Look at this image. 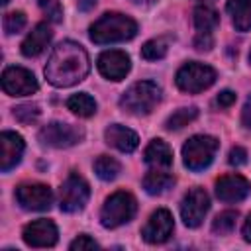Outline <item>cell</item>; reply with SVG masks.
<instances>
[{
	"label": "cell",
	"mask_w": 251,
	"mask_h": 251,
	"mask_svg": "<svg viewBox=\"0 0 251 251\" xmlns=\"http://www.w3.org/2000/svg\"><path fill=\"white\" fill-rule=\"evenodd\" d=\"M2 88L10 96H27L33 94L39 84L31 71L24 67H8L2 73Z\"/></svg>",
	"instance_id": "cell-10"
},
{
	"label": "cell",
	"mask_w": 251,
	"mask_h": 251,
	"mask_svg": "<svg viewBox=\"0 0 251 251\" xmlns=\"http://www.w3.org/2000/svg\"><path fill=\"white\" fill-rule=\"evenodd\" d=\"M131 2H135V4H153L155 0H131Z\"/></svg>",
	"instance_id": "cell-38"
},
{
	"label": "cell",
	"mask_w": 251,
	"mask_h": 251,
	"mask_svg": "<svg viewBox=\"0 0 251 251\" xmlns=\"http://www.w3.org/2000/svg\"><path fill=\"white\" fill-rule=\"evenodd\" d=\"M16 202L24 210L43 212L49 210L53 204V192L47 184L41 182H25L16 188Z\"/></svg>",
	"instance_id": "cell-9"
},
{
	"label": "cell",
	"mask_w": 251,
	"mask_h": 251,
	"mask_svg": "<svg viewBox=\"0 0 251 251\" xmlns=\"http://www.w3.org/2000/svg\"><path fill=\"white\" fill-rule=\"evenodd\" d=\"M25 14L24 12H10L4 16V31L8 35H14V33H20L24 27H25Z\"/></svg>",
	"instance_id": "cell-29"
},
{
	"label": "cell",
	"mask_w": 251,
	"mask_h": 251,
	"mask_svg": "<svg viewBox=\"0 0 251 251\" xmlns=\"http://www.w3.org/2000/svg\"><path fill=\"white\" fill-rule=\"evenodd\" d=\"M167 49H169V43L167 39H151L147 41L143 47H141V57L145 61H159L167 55Z\"/></svg>",
	"instance_id": "cell-27"
},
{
	"label": "cell",
	"mask_w": 251,
	"mask_h": 251,
	"mask_svg": "<svg viewBox=\"0 0 251 251\" xmlns=\"http://www.w3.org/2000/svg\"><path fill=\"white\" fill-rule=\"evenodd\" d=\"M22 237L29 247H53L57 243L59 231H57V226L51 220L41 218V220L29 222L24 227Z\"/></svg>",
	"instance_id": "cell-13"
},
{
	"label": "cell",
	"mask_w": 251,
	"mask_h": 251,
	"mask_svg": "<svg viewBox=\"0 0 251 251\" xmlns=\"http://www.w3.org/2000/svg\"><path fill=\"white\" fill-rule=\"evenodd\" d=\"M208 210H210V198L202 188L188 190L180 202V218L188 227H198L204 216L208 214Z\"/></svg>",
	"instance_id": "cell-11"
},
{
	"label": "cell",
	"mask_w": 251,
	"mask_h": 251,
	"mask_svg": "<svg viewBox=\"0 0 251 251\" xmlns=\"http://www.w3.org/2000/svg\"><path fill=\"white\" fill-rule=\"evenodd\" d=\"M90 198V188H88V182L76 175V173H71L67 176V180L61 184V190H59V208L67 214H75V212H80L86 202Z\"/></svg>",
	"instance_id": "cell-7"
},
{
	"label": "cell",
	"mask_w": 251,
	"mask_h": 251,
	"mask_svg": "<svg viewBox=\"0 0 251 251\" xmlns=\"http://www.w3.org/2000/svg\"><path fill=\"white\" fill-rule=\"evenodd\" d=\"M39 141L47 147H55V149H65V147H73L76 143L82 141L84 131L78 126L73 124H63V122H51L47 126H43L39 129Z\"/></svg>",
	"instance_id": "cell-8"
},
{
	"label": "cell",
	"mask_w": 251,
	"mask_h": 251,
	"mask_svg": "<svg viewBox=\"0 0 251 251\" xmlns=\"http://www.w3.org/2000/svg\"><path fill=\"white\" fill-rule=\"evenodd\" d=\"M173 229H175V222H173L171 212L165 210V208H159V210H155V212L149 216L147 224L143 226L141 237H143L147 243L157 245V243H165V241L171 237Z\"/></svg>",
	"instance_id": "cell-12"
},
{
	"label": "cell",
	"mask_w": 251,
	"mask_h": 251,
	"mask_svg": "<svg viewBox=\"0 0 251 251\" xmlns=\"http://www.w3.org/2000/svg\"><path fill=\"white\" fill-rule=\"evenodd\" d=\"M37 2H39V6H41L43 14H45L53 24H59V22L63 20V8H61V4H59L57 0H37Z\"/></svg>",
	"instance_id": "cell-30"
},
{
	"label": "cell",
	"mask_w": 251,
	"mask_h": 251,
	"mask_svg": "<svg viewBox=\"0 0 251 251\" xmlns=\"http://www.w3.org/2000/svg\"><path fill=\"white\" fill-rule=\"evenodd\" d=\"M67 108L76 114L78 118H90L94 116L96 112V102L92 96H88L86 92H78V94H73L69 100H67Z\"/></svg>",
	"instance_id": "cell-22"
},
{
	"label": "cell",
	"mask_w": 251,
	"mask_h": 251,
	"mask_svg": "<svg viewBox=\"0 0 251 251\" xmlns=\"http://www.w3.org/2000/svg\"><path fill=\"white\" fill-rule=\"evenodd\" d=\"M196 116H198V110L194 106H190V108H178L176 112H173L167 118L165 127L167 129H180V127L188 126L192 120H196Z\"/></svg>",
	"instance_id": "cell-25"
},
{
	"label": "cell",
	"mask_w": 251,
	"mask_h": 251,
	"mask_svg": "<svg viewBox=\"0 0 251 251\" xmlns=\"http://www.w3.org/2000/svg\"><path fill=\"white\" fill-rule=\"evenodd\" d=\"M226 8L237 31L251 29V0H227Z\"/></svg>",
	"instance_id": "cell-20"
},
{
	"label": "cell",
	"mask_w": 251,
	"mask_h": 251,
	"mask_svg": "<svg viewBox=\"0 0 251 251\" xmlns=\"http://www.w3.org/2000/svg\"><path fill=\"white\" fill-rule=\"evenodd\" d=\"M233 102H235V92H231V90H222V92L216 96V104H218L220 108H229Z\"/></svg>",
	"instance_id": "cell-34"
},
{
	"label": "cell",
	"mask_w": 251,
	"mask_h": 251,
	"mask_svg": "<svg viewBox=\"0 0 251 251\" xmlns=\"http://www.w3.org/2000/svg\"><path fill=\"white\" fill-rule=\"evenodd\" d=\"M237 218H239V212L237 210H226V212L218 214L216 220L212 222V231L216 235H227V233H231V229L235 227Z\"/></svg>",
	"instance_id": "cell-26"
},
{
	"label": "cell",
	"mask_w": 251,
	"mask_h": 251,
	"mask_svg": "<svg viewBox=\"0 0 251 251\" xmlns=\"http://www.w3.org/2000/svg\"><path fill=\"white\" fill-rule=\"evenodd\" d=\"M145 163L153 169H169L173 165V151L163 139H153L145 147Z\"/></svg>",
	"instance_id": "cell-19"
},
{
	"label": "cell",
	"mask_w": 251,
	"mask_h": 251,
	"mask_svg": "<svg viewBox=\"0 0 251 251\" xmlns=\"http://www.w3.org/2000/svg\"><path fill=\"white\" fill-rule=\"evenodd\" d=\"M202 2H206V0H202Z\"/></svg>",
	"instance_id": "cell-40"
},
{
	"label": "cell",
	"mask_w": 251,
	"mask_h": 251,
	"mask_svg": "<svg viewBox=\"0 0 251 251\" xmlns=\"http://www.w3.org/2000/svg\"><path fill=\"white\" fill-rule=\"evenodd\" d=\"M120 171H122L120 163L114 157H110V155H100L94 161V173L102 180H114L120 175Z\"/></svg>",
	"instance_id": "cell-24"
},
{
	"label": "cell",
	"mask_w": 251,
	"mask_h": 251,
	"mask_svg": "<svg viewBox=\"0 0 251 251\" xmlns=\"http://www.w3.org/2000/svg\"><path fill=\"white\" fill-rule=\"evenodd\" d=\"M135 212H137L135 198L126 190H118L104 202L100 212V224L108 229H114L122 224H127L135 216Z\"/></svg>",
	"instance_id": "cell-5"
},
{
	"label": "cell",
	"mask_w": 251,
	"mask_h": 251,
	"mask_svg": "<svg viewBox=\"0 0 251 251\" xmlns=\"http://www.w3.org/2000/svg\"><path fill=\"white\" fill-rule=\"evenodd\" d=\"M51 37H53L51 27H49L45 22L37 24V25L29 31V35L24 39V43H22V53H24L25 57H37V55H41V53L45 51V47L49 45Z\"/></svg>",
	"instance_id": "cell-18"
},
{
	"label": "cell",
	"mask_w": 251,
	"mask_h": 251,
	"mask_svg": "<svg viewBox=\"0 0 251 251\" xmlns=\"http://www.w3.org/2000/svg\"><path fill=\"white\" fill-rule=\"evenodd\" d=\"M249 63H251V51H249Z\"/></svg>",
	"instance_id": "cell-39"
},
{
	"label": "cell",
	"mask_w": 251,
	"mask_h": 251,
	"mask_svg": "<svg viewBox=\"0 0 251 251\" xmlns=\"http://www.w3.org/2000/svg\"><path fill=\"white\" fill-rule=\"evenodd\" d=\"M241 124L245 129H251V94L247 96L245 104H243V110H241Z\"/></svg>",
	"instance_id": "cell-35"
},
{
	"label": "cell",
	"mask_w": 251,
	"mask_h": 251,
	"mask_svg": "<svg viewBox=\"0 0 251 251\" xmlns=\"http://www.w3.org/2000/svg\"><path fill=\"white\" fill-rule=\"evenodd\" d=\"M251 184L241 175H224L216 180V196L222 202H241L249 196Z\"/></svg>",
	"instance_id": "cell-15"
},
{
	"label": "cell",
	"mask_w": 251,
	"mask_h": 251,
	"mask_svg": "<svg viewBox=\"0 0 251 251\" xmlns=\"http://www.w3.org/2000/svg\"><path fill=\"white\" fill-rule=\"evenodd\" d=\"M69 249L71 251H82V249H98V243L90 237V235H86V233H82V235H78L71 245H69Z\"/></svg>",
	"instance_id": "cell-31"
},
{
	"label": "cell",
	"mask_w": 251,
	"mask_h": 251,
	"mask_svg": "<svg viewBox=\"0 0 251 251\" xmlns=\"http://www.w3.org/2000/svg\"><path fill=\"white\" fill-rule=\"evenodd\" d=\"M227 163L233 165V167L245 165V163H247V151H245L243 147H239V145L231 147V149H229V155H227Z\"/></svg>",
	"instance_id": "cell-32"
},
{
	"label": "cell",
	"mask_w": 251,
	"mask_h": 251,
	"mask_svg": "<svg viewBox=\"0 0 251 251\" xmlns=\"http://www.w3.org/2000/svg\"><path fill=\"white\" fill-rule=\"evenodd\" d=\"M212 45H214L212 33H202V31H198V35H196V39H194V47H196L198 51H210Z\"/></svg>",
	"instance_id": "cell-33"
},
{
	"label": "cell",
	"mask_w": 251,
	"mask_h": 251,
	"mask_svg": "<svg viewBox=\"0 0 251 251\" xmlns=\"http://www.w3.org/2000/svg\"><path fill=\"white\" fill-rule=\"evenodd\" d=\"M137 33V24L120 12H108L90 25V39L98 45L129 41Z\"/></svg>",
	"instance_id": "cell-2"
},
{
	"label": "cell",
	"mask_w": 251,
	"mask_h": 251,
	"mask_svg": "<svg viewBox=\"0 0 251 251\" xmlns=\"http://www.w3.org/2000/svg\"><path fill=\"white\" fill-rule=\"evenodd\" d=\"M175 82L182 92L198 94V92L210 88L216 82V71L210 65H204V63H198V61H190V63L182 65L176 71Z\"/></svg>",
	"instance_id": "cell-6"
},
{
	"label": "cell",
	"mask_w": 251,
	"mask_h": 251,
	"mask_svg": "<svg viewBox=\"0 0 251 251\" xmlns=\"http://www.w3.org/2000/svg\"><path fill=\"white\" fill-rule=\"evenodd\" d=\"M243 237H245V241L251 243V214L247 216V220L243 224Z\"/></svg>",
	"instance_id": "cell-36"
},
{
	"label": "cell",
	"mask_w": 251,
	"mask_h": 251,
	"mask_svg": "<svg viewBox=\"0 0 251 251\" xmlns=\"http://www.w3.org/2000/svg\"><path fill=\"white\" fill-rule=\"evenodd\" d=\"M173 186H175V176L169 175V173H165V171H161V169H155V171L147 173L145 178H143L145 192L147 194H153V196L163 194V192H167Z\"/></svg>",
	"instance_id": "cell-21"
},
{
	"label": "cell",
	"mask_w": 251,
	"mask_h": 251,
	"mask_svg": "<svg viewBox=\"0 0 251 251\" xmlns=\"http://www.w3.org/2000/svg\"><path fill=\"white\" fill-rule=\"evenodd\" d=\"M104 139H106L108 145L116 147V149L122 151V153H131V151L137 147V143H139L137 133L131 131L129 127L122 126V124H112V126H108L106 131H104Z\"/></svg>",
	"instance_id": "cell-17"
},
{
	"label": "cell",
	"mask_w": 251,
	"mask_h": 251,
	"mask_svg": "<svg viewBox=\"0 0 251 251\" xmlns=\"http://www.w3.org/2000/svg\"><path fill=\"white\" fill-rule=\"evenodd\" d=\"M129 69H131V61H129V55L126 51L110 49L98 57V71L102 73V76H106L110 80L126 78Z\"/></svg>",
	"instance_id": "cell-14"
},
{
	"label": "cell",
	"mask_w": 251,
	"mask_h": 251,
	"mask_svg": "<svg viewBox=\"0 0 251 251\" xmlns=\"http://www.w3.org/2000/svg\"><path fill=\"white\" fill-rule=\"evenodd\" d=\"M14 118L20 124L29 126V124H33L39 118V106L37 104H31V102L29 104H20V106L14 108Z\"/></svg>",
	"instance_id": "cell-28"
},
{
	"label": "cell",
	"mask_w": 251,
	"mask_h": 251,
	"mask_svg": "<svg viewBox=\"0 0 251 251\" xmlns=\"http://www.w3.org/2000/svg\"><path fill=\"white\" fill-rule=\"evenodd\" d=\"M220 24V16L218 12H214L208 6H198L194 10V25L198 31L202 33H212V29H216Z\"/></svg>",
	"instance_id": "cell-23"
},
{
	"label": "cell",
	"mask_w": 251,
	"mask_h": 251,
	"mask_svg": "<svg viewBox=\"0 0 251 251\" xmlns=\"http://www.w3.org/2000/svg\"><path fill=\"white\" fill-rule=\"evenodd\" d=\"M161 102V88L153 80H139L131 84L120 98V108L133 116H145Z\"/></svg>",
	"instance_id": "cell-3"
},
{
	"label": "cell",
	"mask_w": 251,
	"mask_h": 251,
	"mask_svg": "<svg viewBox=\"0 0 251 251\" xmlns=\"http://www.w3.org/2000/svg\"><path fill=\"white\" fill-rule=\"evenodd\" d=\"M24 147H25V143L20 133L2 131V135H0V169H2V173H8L22 161Z\"/></svg>",
	"instance_id": "cell-16"
},
{
	"label": "cell",
	"mask_w": 251,
	"mask_h": 251,
	"mask_svg": "<svg viewBox=\"0 0 251 251\" xmlns=\"http://www.w3.org/2000/svg\"><path fill=\"white\" fill-rule=\"evenodd\" d=\"M90 71V59L88 53L82 49V45L75 41H63L59 43L47 65H45V76L53 86L67 88L86 78Z\"/></svg>",
	"instance_id": "cell-1"
},
{
	"label": "cell",
	"mask_w": 251,
	"mask_h": 251,
	"mask_svg": "<svg viewBox=\"0 0 251 251\" xmlns=\"http://www.w3.org/2000/svg\"><path fill=\"white\" fill-rule=\"evenodd\" d=\"M96 4V0H78V8L80 10H88V8H92Z\"/></svg>",
	"instance_id": "cell-37"
},
{
	"label": "cell",
	"mask_w": 251,
	"mask_h": 251,
	"mask_svg": "<svg viewBox=\"0 0 251 251\" xmlns=\"http://www.w3.org/2000/svg\"><path fill=\"white\" fill-rule=\"evenodd\" d=\"M218 147H220V143L212 135H192L182 145V161H184V167H188L194 173L208 169L212 165L214 157H216Z\"/></svg>",
	"instance_id": "cell-4"
}]
</instances>
